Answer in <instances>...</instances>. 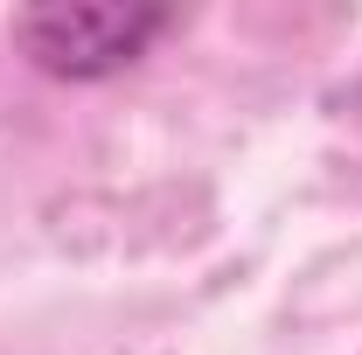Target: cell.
<instances>
[{"mask_svg": "<svg viewBox=\"0 0 362 355\" xmlns=\"http://www.w3.org/2000/svg\"><path fill=\"white\" fill-rule=\"evenodd\" d=\"M160 28H168V7H28V14H14L21 56L63 84L119 77L126 63L153 49Z\"/></svg>", "mask_w": 362, "mask_h": 355, "instance_id": "1", "label": "cell"}]
</instances>
